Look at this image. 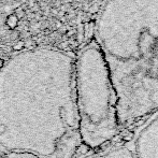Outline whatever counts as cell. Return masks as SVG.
I'll return each mask as SVG.
<instances>
[{
	"label": "cell",
	"instance_id": "cell-1",
	"mask_svg": "<svg viewBox=\"0 0 158 158\" xmlns=\"http://www.w3.org/2000/svg\"><path fill=\"white\" fill-rule=\"evenodd\" d=\"M92 69L77 81V118L83 142L98 148L113 141L122 130L117 96L106 60L98 54Z\"/></svg>",
	"mask_w": 158,
	"mask_h": 158
},
{
	"label": "cell",
	"instance_id": "cell-3",
	"mask_svg": "<svg viewBox=\"0 0 158 158\" xmlns=\"http://www.w3.org/2000/svg\"><path fill=\"white\" fill-rule=\"evenodd\" d=\"M98 158H137L133 151L126 146H119L108 151Z\"/></svg>",
	"mask_w": 158,
	"mask_h": 158
},
{
	"label": "cell",
	"instance_id": "cell-5",
	"mask_svg": "<svg viewBox=\"0 0 158 158\" xmlns=\"http://www.w3.org/2000/svg\"><path fill=\"white\" fill-rule=\"evenodd\" d=\"M14 14L16 15L19 19H23L24 17L26 16V12H25V10H24L23 8H17L16 10H15Z\"/></svg>",
	"mask_w": 158,
	"mask_h": 158
},
{
	"label": "cell",
	"instance_id": "cell-2",
	"mask_svg": "<svg viewBox=\"0 0 158 158\" xmlns=\"http://www.w3.org/2000/svg\"><path fill=\"white\" fill-rule=\"evenodd\" d=\"M153 116L135 138L132 151L137 158H158V112Z\"/></svg>",
	"mask_w": 158,
	"mask_h": 158
},
{
	"label": "cell",
	"instance_id": "cell-4",
	"mask_svg": "<svg viewBox=\"0 0 158 158\" xmlns=\"http://www.w3.org/2000/svg\"><path fill=\"white\" fill-rule=\"evenodd\" d=\"M19 19H17L16 15H15L14 13H13V14H10L8 17H6V27H8L9 29L14 30L15 28L17 27V25H19Z\"/></svg>",
	"mask_w": 158,
	"mask_h": 158
},
{
	"label": "cell",
	"instance_id": "cell-7",
	"mask_svg": "<svg viewBox=\"0 0 158 158\" xmlns=\"http://www.w3.org/2000/svg\"><path fill=\"white\" fill-rule=\"evenodd\" d=\"M3 64H4V60L2 58H0V70H1V68L3 67Z\"/></svg>",
	"mask_w": 158,
	"mask_h": 158
},
{
	"label": "cell",
	"instance_id": "cell-6",
	"mask_svg": "<svg viewBox=\"0 0 158 158\" xmlns=\"http://www.w3.org/2000/svg\"><path fill=\"white\" fill-rule=\"evenodd\" d=\"M25 48V42L23 41V40H19V41H17L16 43L13 45V51H22L23 48Z\"/></svg>",
	"mask_w": 158,
	"mask_h": 158
}]
</instances>
